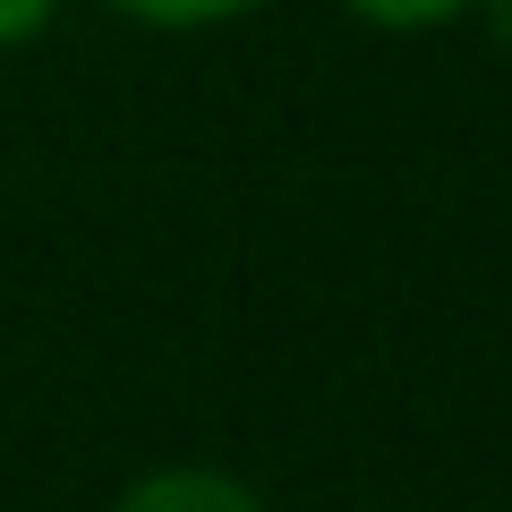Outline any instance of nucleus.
Wrapping results in <instances>:
<instances>
[{
	"label": "nucleus",
	"mask_w": 512,
	"mask_h": 512,
	"mask_svg": "<svg viewBox=\"0 0 512 512\" xmlns=\"http://www.w3.org/2000/svg\"><path fill=\"white\" fill-rule=\"evenodd\" d=\"M120 512H265L248 487H239L231 470H154V478H137V487L120 495Z\"/></svg>",
	"instance_id": "1"
},
{
	"label": "nucleus",
	"mask_w": 512,
	"mask_h": 512,
	"mask_svg": "<svg viewBox=\"0 0 512 512\" xmlns=\"http://www.w3.org/2000/svg\"><path fill=\"white\" fill-rule=\"evenodd\" d=\"M111 9H128V18H146V26H222V18L265 9V0H111Z\"/></svg>",
	"instance_id": "2"
},
{
	"label": "nucleus",
	"mask_w": 512,
	"mask_h": 512,
	"mask_svg": "<svg viewBox=\"0 0 512 512\" xmlns=\"http://www.w3.org/2000/svg\"><path fill=\"white\" fill-rule=\"evenodd\" d=\"M342 9H359V18L384 26V35H410V26H444V18H461L470 0H342Z\"/></svg>",
	"instance_id": "3"
},
{
	"label": "nucleus",
	"mask_w": 512,
	"mask_h": 512,
	"mask_svg": "<svg viewBox=\"0 0 512 512\" xmlns=\"http://www.w3.org/2000/svg\"><path fill=\"white\" fill-rule=\"evenodd\" d=\"M52 9H60V0H0V52H9V43H26V35H43V26H52Z\"/></svg>",
	"instance_id": "4"
},
{
	"label": "nucleus",
	"mask_w": 512,
	"mask_h": 512,
	"mask_svg": "<svg viewBox=\"0 0 512 512\" xmlns=\"http://www.w3.org/2000/svg\"><path fill=\"white\" fill-rule=\"evenodd\" d=\"M487 26H495V43L512 52V0H487Z\"/></svg>",
	"instance_id": "5"
}]
</instances>
